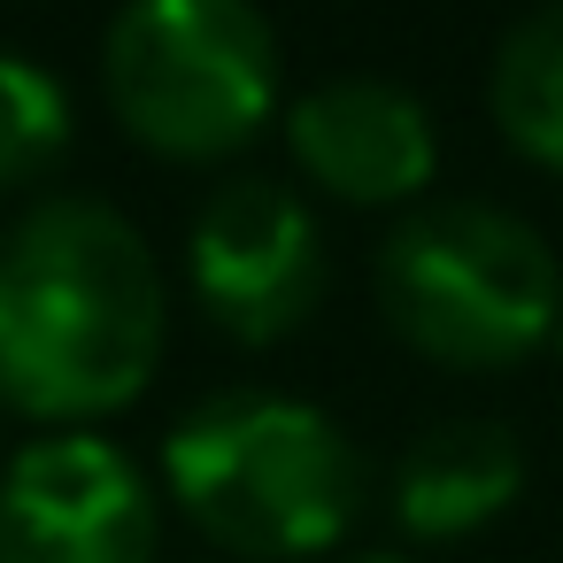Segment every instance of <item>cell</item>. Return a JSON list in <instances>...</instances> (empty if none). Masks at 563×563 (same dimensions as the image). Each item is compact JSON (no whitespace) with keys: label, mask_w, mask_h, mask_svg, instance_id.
Wrapping results in <instances>:
<instances>
[{"label":"cell","mask_w":563,"mask_h":563,"mask_svg":"<svg viewBox=\"0 0 563 563\" xmlns=\"http://www.w3.org/2000/svg\"><path fill=\"white\" fill-rule=\"evenodd\" d=\"M170 332L163 263L109 201L63 194L0 240V409L78 432L147 394Z\"/></svg>","instance_id":"cell-1"},{"label":"cell","mask_w":563,"mask_h":563,"mask_svg":"<svg viewBox=\"0 0 563 563\" xmlns=\"http://www.w3.org/2000/svg\"><path fill=\"white\" fill-rule=\"evenodd\" d=\"M163 486L194 532L255 563L340 548L371 501V471L355 440L317 401L271 386H232L194 401L163 440Z\"/></svg>","instance_id":"cell-2"},{"label":"cell","mask_w":563,"mask_h":563,"mask_svg":"<svg viewBox=\"0 0 563 563\" xmlns=\"http://www.w3.org/2000/svg\"><path fill=\"white\" fill-rule=\"evenodd\" d=\"M378 309L448 371H517L563 324V263L517 209L417 201L378 247Z\"/></svg>","instance_id":"cell-3"},{"label":"cell","mask_w":563,"mask_h":563,"mask_svg":"<svg viewBox=\"0 0 563 563\" xmlns=\"http://www.w3.org/2000/svg\"><path fill=\"white\" fill-rule=\"evenodd\" d=\"M101 93L163 163H232L278 117V32L255 0H124L101 32Z\"/></svg>","instance_id":"cell-4"},{"label":"cell","mask_w":563,"mask_h":563,"mask_svg":"<svg viewBox=\"0 0 563 563\" xmlns=\"http://www.w3.org/2000/svg\"><path fill=\"white\" fill-rule=\"evenodd\" d=\"M186 278L217 332L240 347L294 340L324 301V232L286 178H217L186 232Z\"/></svg>","instance_id":"cell-5"},{"label":"cell","mask_w":563,"mask_h":563,"mask_svg":"<svg viewBox=\"0 0 563 563\" xmlns=\"http://www.w3.org/2000/svg\"><path fill=\"white\" fill-rule=\"evenodd\" d=\"M163 501L101 432H40L0 463V563H155Z\"/></svg>","instance_id":"cell-6"},{"label":"cell","mask_w":563,"mask_h":563,"mask_svg":"<svg viewBox=\"0 0 563 563\" xmlns=\"http://www.w3.org/2000/svg\"><path fill=\"white\" fill-rule=\"evenodd\" d=\"M286 147L332 201L401 209L440 170L432 109L394 78H324L286 109Z\"/></svg>","instance_id":"cell-7"},{"label":"cell","mask_w":563,"mask_h":563,"mask_svg":"<svg viewBox=\"0 0 563 563\" xmlns=\"http://www.w3.org/2000/svg\"><path fill=\"white\" fill-rule=\"evenodd\" d=\"M525 494V448L494 417H448L424 424L386 486V509L409 540H471Z\"/></svg>","instance_id":"cell-8"},{"label":"cell","mask_w":563,"mask_h":563,"mask_svg":"<svg viewBox=\"0 0 563 563\" xmlns=\"http://www.w3.org/2000/svg\"><path fill=\"white\" fill-rule=\"evenodd\" d=\"M486 101L525 163L563 170V0H540L532 16L509 24V40L494 47Z\"/></svg>","instance_id":"cell-9"},{"label":"cell","mask_w":563,"mask_h":563,"mask_svg":"<svg viewBox=\"0 0 563 563\" xmlns=\"http://www.w3.org/2000/svg\"><path fill=\"white\" fill-rule=\"evenodd\" d=\"M70 155V93L24 47H0V194L40 186Z\"/></svg>","instance_id":"cell-10"},{"label":"cell","mask_w":563,"mask_h":563,"mask_svg":"<svg viewBox=\"0 0 563 563\" xmlns=\"http://www.w3.org/2000/svg\"><path fill=\"white\" fill-rule=\"evenodd\" d=\"M347 563H409V555H386V548H363V555H347Z\"/></svg>","instance_id":"cell-11"},{"label":"cell","mask_w":563,"mask_h":563,"mask_svg":"<svg viewBox=\"0 0 563 563\" xmlns=\"http://www.w3.org/2000/svg\"><path fill=\"white\" fill-rule=\"evenodd\" d=\"M555 347H563V324H555Z\"/></svg>","instance_id":"cell-12"}]
</instances>
